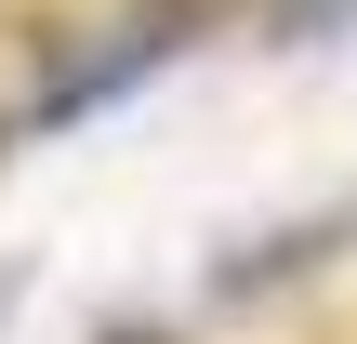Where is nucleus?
<instances>
[{"instance_id": "obj_1", "label": "nucleus", "mask_w": 357, "mask_h": 344, "mask_svg": "<svg viewBox=\"0 0 357 344\" xmlns=\"http://www.w3.org/2000/svg\"><path fill=\"white\" fill-rule=\"evenodd\" d=\"M291 13H305V27H331V13H357V0H291Z\"/></svg>"}]
</instances>
